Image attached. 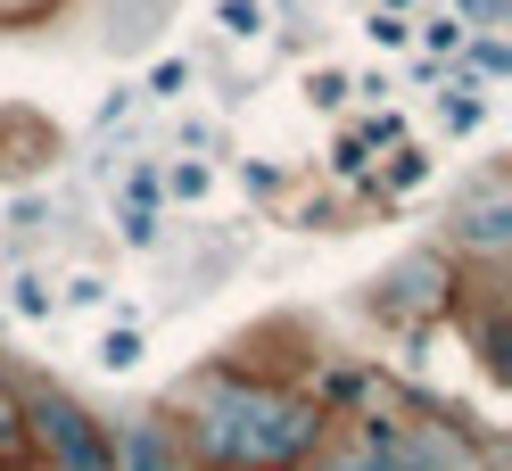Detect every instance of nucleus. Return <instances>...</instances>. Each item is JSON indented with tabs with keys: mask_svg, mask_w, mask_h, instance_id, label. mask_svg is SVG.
<instances>
[{
	"mask_svg": "<svg viewBox=\"0 0 512 471\" xmlns=\"http://www.w3.org/2000/svg\"><path fill=\"white\" fill-rule=\"evenodd\" d=\"M314 430H323V414L298 397H215L207 405V438L223 463H281L314 447Z\"/></svg>",
	"mask_w": 512,
	"mask_h": 471,
	"instance_id": "nucleus-1",
	"label": "nucleus"
},
{
	"mask_svg": "<svg viewBox=\"0 0 512 471\" xmlns=\"http://www.w3.org/2000/svg\"><path fill=\"white\" fill-rule=\"evenodd\" d=\"M25 422L42 430V447L58 455V471H116V447L100 438V422H91L83 405H67V397H42Z\"/></svg>",
	"mask_w": 512,
	"mask_h": 471,
	"instance_id": "nucleus-2",
	"label": "nucleus"
},
{
	"mask_svg": "<svg viewBox=\"0 0 512 471\" xmlns=\"http://www.w3.org/2000/svg\"><path fill=\"white\" fill-rule=\"evenodd\" d=\"M124 471H190V463H182V447L157 422H141L133 438H124Z\"/></svg>",
	"mask_w": 512,
	"mask_h": 471,
	"instance_id": "nucleus-3",
	"label": "nucleus"
},
{
	"mask_svg": "<svg viewBox=\"0 0 512 471\" xmlns=\"http://www.w3.org/2000/svg\"><path fill=\"white\" fill-rule=\"evenodd\" d=\"M504 232H512V207H504V199H479V207H471V240H479V248H496Z\"/></svg>",
	"mask_w": 512,
	"mask_h": 471,
	"instance_id": "nucleus-4",
	"label": "nucleus"
},
{
	"mask_svg": "<svg viewBox=\"0 0 512 471\" xmlns=\"http://www.w3.org/2000/svg\"><path fill=\"white\" fill-rule=\"evenodd\" d=\"M133 356H141V339H133V331H108V348H100V364H108V372H124Z\"/></svg>",
	"mask_w": 512,
	"mask_h": 471,
	"instance_id": "nucleus-5",
	"label": "nucleus"
},
{
	"mask_svg": "<svg viewBox=\"0 0 512 471\" xmlns=\"http://www.w3.org/2000/svg\"><path fill=\"white\" fill-rule=\"evenodd\" d=\"M223 25H232V34H256V0H223Z\"/></svg>",
	"mask_w": 512,
	"mask_h": 471,
	"instance_id": "nucleus-6",
	"label": "nucleus"
},
{
	"mask_svg": "<svg viewBox=\"0 0 512 471\" xmlns=\"http://www.w3.org/2000/svg\"><path fill=\"white\" fill-rule=\"evenodd\" d=\"M17 422H25V414H17V397H0V455L17 447Z\"/></svg>",
	"mask_w": 512,
	"mask_h": 471,
	"instance_id": "nucleus-7",
	"label": "nucleus"
},
{
	"mask_svg": "<svg viewBox=\"0 0 512 471\" xmlns=\"http://www.w3.org/2000/svg\"><path fill=\"white\" fill-rule=\"evenodd\" d=\"M463 9H479V17H504V0H463Z\"/></svg>",
	"mask_w": 512,
	"mask_h": 471,
	"instance_id": "nucleus-8",
	"label": "nucleus"
}]
</instances>
